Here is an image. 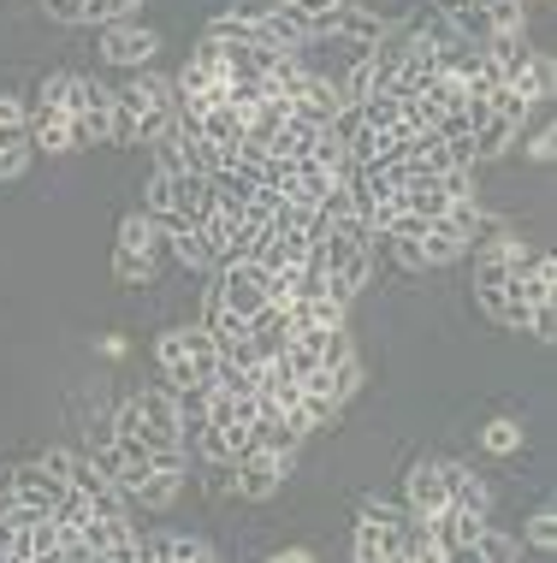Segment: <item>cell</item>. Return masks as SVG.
<instances>
[{
	"label": "cell",
	"mask_w": 557,
	"mask_h": 563,
	"mask_svg": "<svg viewBox=\"0 0 557 563\" xmlns=\"http://www.w3.org/2000/svg\"><path fill=\"white\" fill-rule=\"evenodd\" d=\"M333 7H363V0H333Z\"/></svg>",
	"instance_id": "cell-37"
},
{
	"label": "cell",
	"mask_w": 557,
	"mask_h": 563,
	"mask_svg": "<svg viewBox=\"0 0 557 563\" xmlns=\"http://www.w3.org/2000/svg\"><path fill=\"white\" fill-rule=\"evenodd\" d=\"M403 498H410V516H421V522H433V516L445 510V475H439V463H421L410 468V481H403Z\"/></svg>",
	"instance_id": "cell-11"
},
{
	"label": "cell",
	"mask_w": 557,
	"mask_h": 563,
	"mask_svg": "<svg viewBox=\"0 0 557 563\" xmlns=\"http://www.w3.org/2000/svg\"><path fill=\"white\" fill-rule=\"evenodd\" d=\"M42 7H48L54 24H108L101 0H42Z\"/></svg>",
	"instance_id": "cell-25"
},
{
	"label": "cell",
	"mask_w": 557,
	"mask_h": 563,
	"mask_svg": "<svg viewBox=\"0 0 557 563\" xmlns=\"http://www.w3.org/2000/svg\"><path fill=\"white\" fill-rule=\"evenodd\" d=\"M208 332L220 339V350H232V344L249 339V321H244V314H232V309H220V302L208 297Z\"/></svg>",
	"instance_id": "cell-23"
},
{
	"label": "cell",
	"mask_w": 557,
	"mask_h": 563,
	"mask_svg": "<svg viewBox=\"0 0 557 563\" xmlns=\"http://www.w3.org/2000/svg\"><path fill=\"white\" fill-rule=\"evenodd\" d=\"M148 54H160V36L155 30H143L137 19H108L101 24V59L108 66H148Z\"/></svg>",
	"instance_id": "cell-4"
},
{
	"label": "cell",
	"mask_w": 557,
	"mask_h": 563,
	"mask_svg": "<svg viewBox=\"0 0 557 563\" xmlns=\"http://www.w3.org/2000/svg\"><path fill=\"white\" fill-rule=\"evenodd\" d=\"M510 558H522V540H516V534H499V528L480 522V534H475V563H510Z\"/></svg>",
	"instance_id": "cell-22"
},
{
	"label": "cell",
	"mask_w": 557,
	"mask_h": 563,
	"mask_svg": "<svg viewBox=\"0 0 557 563\" xmlns=\"http://www.w3.org/2000/svg\"><path fill=\"white\" fill-rule=\"evenodd\" d=\"M113 273H119L125 285H148V279H155V255H131V250H119V255H113Z\"/></svg>",
	"instance_id": "cell-27"
},
{
	"label": "cell",
	"mask_w": 557,
	"mask_h": 563,
	"mask_svg": "<svg viewBox=\"0 0 557 563\" xmlns=\"http://www.w3.org/2000/svg\"><path fill=\"white\" fill-rule=\"evenodd\" d=\"M172 178V202H167V232H178V225H208V214H214V190H208V173H167Z\"/></svg>",
	"instance_id": "cell-6"
},
{
	"label": "cell",
	"mask_w": 557,
	"mask_h": 563,
	"mask_svg": "<svg viewBox=\"0 0 557 563\" xmlns=\"http://www.w3.org/2000/svg\"><path fill=\"white\" fill-rule=\"evenodd\" d=\"M36 463H42V468H48V475H54V481H71V468H78V451H59V445H54V451H42V456H36Z\"/></svg>",
	"instance_id": "cell-29"
},
{
	"label": "cell",
	"mask_w": 557,
	"mask_h": 563,
	"mask_svg": "<svg viewBox=\"0 0 557 563\" xmlns=\"http://www.w3.org/2000/svg\"><path fill=\"white\" fill-rule=\"evenodd\" d=\"M202 143H214V148H237V143H244V113H237L232 101H214V108L202 113Z\"/></svg>",
	"instance_id": "cell-19"
},
{
	"label": "cell",
	"mask_w": 557,
	"mask_h": 563,
	"mask_svg": "<svg viewBox=\"0 0 557 563\" xmlns=\"http://www.w3.org/2000/svg\"><path fill=\"white\" fill-rule=\"evenodd\" d=\"M119 96V108H113V143H148V136H160L167 131V119H172V108H178V89H172V78H160V71H137L125 89H113Z\"/></svg>",
	"instance_id": "cell-1"
},
{
	"label": "cell",
	"mask_w": 557,
	"mask_h": 563,
	"mask_svg": "<svg viewBox=\"0 0 557 563\" xmlns=\"http://www.w3.org/2000/svg\"><path fill=\"white\" fill-rule=\"evenodd\" d=\"M433 7H439V19H445L450 30H457L463 42H475V48L492 36V19L475 7V0H433Z\"/></svg>",
	"instance_id": "cell-17"
},
{
	"label": "cell",
	"mask_w": 557,
	"mask_h": 563,
	"mask_svg": "<svg viewBox=\"0 0 557 563\" xmlns=\"http://www.w3.org/2000/svg\"><path fill=\"white\" fill-rule=\"evenodd\" d=\"M137 7H143V0H101V12H108V19H131Z\"/></svg>",
	"instance_id": "cell-34"
},
{
	"label": "cell",
	"mask_w": 557,
	"mask_h": 563,
	"mask_svg": "<svg viewBox=\"0 0 557 563\" xmlns=\"http://www.w3.org/2000/svg\"><path fill=\"white\" fill-rule=\"evenodd\" d=\"M155 243H160V220L148 214H125L119 220V250H131V255H155Z\"/></svg>",
	"instance_id": "cell-21"
},
{
	"label": "cell",
	"mask_w": 557,
	"mask_h": 563,
	"mask_svg": "<svg viewBox=\"0 0 557 563\" xmlns=\"http://www.w3.org/2000/svg\"><path fill=\"white\" fill-rule=\"evenodd\" d=\"M137 421H143V439L148 445H178L185 451V404H178V391H143L137 398Z\"/></svg>",
	"instance_id": "cell-5"
},
{
	"label": "cell",
	"mask_w": 557,
	"mask_h": 563,
	"mask_svg": "<svg viewBox=\"0 0 557 563\" xmlns=\"http://www.w3.org/2000/svg\"><path fill=\"white\" fill-rule=\"evenodd\" d=\"M143 558H155V563H214V540H202V534H148L143 540Z\"/></svg>",
	"instance_id": "cell-13"
},
{
	"label": "cell",
	"mask_w": 557,
	"mask_h": 563,
	"mask_svg": "<svg viewBox=\"0 0 557 563\" xmlns=\"http://www.w3.org/2000/svg\"><path fill=\"white\" fill-rule=\"evenodd\" d=\"M12 534H19V528H12L7 516H0V558H7V563H12Z\"/></svg>",
	"instance_id": "cell-36"
},
{
	"label": "cell",
	"mask_w": 557,
	"mask_h": 563,
	"mask_svg": "<svg viewBox=\"0 0 557 563\" xmlns=\"http://www.w3.org/2000/svg\"><path fill=\"white\" fill-rule=\"evenodd\" d=\"M30 166V148H0V178H19Z\"/></svg>",
	"instance_id": "cell-33"
},
{
	"label": "cell",
	"mask_w": 557,
	"mask_h": 563,
	"mask_svg": "<svg viewBox=\"0 0 557 563\" xmlns=\"http://www.w3.org/2000/svg\"><path fill=\"white\" fill-rule=\"evenodd\" d=\"M285 468H291V456H279V451H244L237 456V498H249V505H267V498L279 493V481H285Z\"/></svg>",
	"instance_id": "cell-7"
},
{
	"label": "cell",
	"mask_w": 557,
	"mask_h": 563,
	"mask_svg": "<svg viewBox=\"0 0 557 563\" xmlns=\"http://www.w3.org/2000/svg\"><path fill=\"white\" fill-rule=\"evenodd\" d=\"M552 332H557L552 302H528V339H552Z\"/></svg>",
	"instance_id": "cell-30"
},
{
	"label": "cell",
	"mask_w": 557,
	"mask_h": 563,
	"mask_svg": "<svg viewBox=\"0 0 557 563\" xmlns=\"http://www.w3.org/2000/svg\"><path fill=\"white\" fill-rule=\"evenodd\" d=\"M314 552H309V545H285V552H274V563H309Z\"/></svg>",
	"instance_id": "cell-35"
},
{
	"label": "cell",
	"mask_w": 557,
	"mask_h": 563,
	"mask_svg": "<svg viewBox=\"0 0 557 563\" xmlns=\"http://www.w3.org/2000/svg\"><path fill=\"white\" fill-rule=\"evenodd\" d=\"M155 362L172 391H208L220 374V339L208 327H172V332H160Z\"/></svg>",
	"instance_id": "cell-2"
},
{
	"label": "cell",
	"mask_w": 557,
	"mask_h": 563,
	"mask_svg": "<svg viewBox=\"0 0 557 563\" xmlns=\"http://www.w3.org/2000/svg\"><path fill=\"white\" fill-rule=\"evenodd\" d=\"M338 108H344L338 84H333V78H314V71H309L303 84H297V96H291V113L309 119V125H321V131L338 119Z\"/></svg>",
	"instance_id": "cell-10"
},
{
	"label": "cell",
	"mask_w": 557,
	"mask_h": 563,
	"mask_svg": "<svg viewBox=\"0 0 557 563\" xmlns=\"http://www.w3.org/2000/svg\"><path fill=\"white\" fill-rule=\"evenodd\" d=\"M12 493H19L24 505H36V510H54L59 498H66V481H54L42 463H24V468H12Z\"/></svg>",
	"instance_id": "cell-15"
},
{
	"label": "cell",
	"mask_w": 557,
	"mask_h": 563,
	"mask_svg": "<svg viewBox=\"0 0 557 563\" xmlns=\"http://www.w3.org/2000/svg\"><path fill=\"white\" fill-rule=\"evenodd\" d=\"M214 302L249 321V314L267 302V267L255 262V255H237V262H225V267L214 273Z\"/></svg>",
	"instance_id": "cell-3"
},
{
	"label": "cell",
	"mask_w": 557,
	"mask_h": 563,
	"mask_svg": "<svg viewBox=\"0 0 557 563\" xmlns=\"http://www.w3.org/2000/svg\"><path fill=\"white\" fill-rule=\"evenodd\" d=\"M119 493L143 510H167V505H178V493H185V475H172V468H125V475H119Z\"/></svg>",
	"instance_id": "cell-8"
},
{
	"label": "cell",
	"mask_w": 557,
	"mask_h": 563,
	"mask_svg": "<svg viewBox=\"0 0 557 563\" xmlns=\"http://www.w3.org/2000/svg\"><path fill=\"white\" fill-rule=\"evenodd\" d=\"M314 136H321V125H309V119L291 113V119L279 125V136L267 143V155H274V161H303L309 148H314Z\"/></svg>",
	"instance_id": "cell-20"
},
{
	"label": "cell",
	"mask_w": 557,
	"mask_h": 563,
	"mask_svg": "<svg viewBox=\"0 0 557 563\" xmlns=\"http://www.w3.org/2000/svg\"><path fill=\"white\" fill-rule=\"evenodd\" d=\"M167 243H172V255H178L185 267H196V273H220L214 243H208L202 225H178V232H167Z\"/></svg>",
	"instance_id": "cell-18"
},
{
	"label": "cell",
	"mask_w": 557,
	"mask_h": 563,
	"mask_svg": "<svg viewBox=\"0 0 557 563\" xmlns=\"http://www.w3.org/2000/svg\"><path fill=\"white\" fill-rule=\"evenodd\" d=\"M480 445H487L492 456H510V451L522 445V421H510V416L487 421V428H480Z\"/></svg>",
	"instance_id": "cell-26"
},
{
	"label": "cell",
	"mask_w": 557,
	"mask_h": 563,
	"mask_svg": "<svg viewBox=\"0 0 557 563\" xmlns=\"http://www.w3.org/2000/svg\"><path fill=\"white\" fill-rule=\"evenodd\" d=\"M439 475H445V505H450V510L492 516V486L480 481L469 463H439Z\"/></svg>",
	"instance_id": "cell-9"
},
{
	"label": "cell",
	"mask_w": 557,
	"mask_h": 563,
	"mask_svg": "<svg viewBox=\"0 0 557 563\" xmlns=\"http://www.w3.org/2000/svg\"><path fill=\"white\" fill-rule=\"evenodd\" d=\"M528 155H534V161H552V155H557V136H552V125H539V131L528 136Z\"/></svg>",
	"instance_id": "cell-31"
},
{
	"label": "cell",
	"mask_w": 557,
	"mask_h": 563,
	"mask_svg": "<svg viewBox=\"0 0 557 563\" xmlns=\"http://www.w3.org/2000/svg\"><path fill=\"white\" fill-rule=\"evenodd\" d=\"M0 125H30V108L19 96H0Z\"/></svg>",
	"instance_id": "cell-32"
},
{
	"label": "cell",
	"mask_w": 557,
	"mask_h": 563,
	"mask_svg": "<svg viewBox=\"0 0 557 563\" xmlns=\"http://www.w3.org/2000/svg\"><path fill=\"white\" fill-rule=\"evenodd\" d=\"M261 178L249 173V166H237V161H225L220 173H208V190H214V208L220 214H237V208H249V196Z\"/></svg>",
	"instance_id": "cell-14"
},
{
	"label": "cell",
	"mask_w": 557,
	"mask_h": 563,
	"mask_svg": "<svg viewBox=\"0 0 557 563\" xmlns=\"http://www.w3.org/2000/svg\"><path fill=\"white\" fill-rule=\"evenodd\" d=\"M36 108H78V71H54V78H42L36 89Z\"/></svg>",
	"instance_id": "cell-24"
},
{
	"label": "cell",
	"mask_w": 557,
	"mask_h": 563,
	"mask_svg": "<svg viewBox=\"0 0 557 563\" xmlns=\"http://www.w3.org/2000/svg\"><path fill=\"white\" fill-rule=\"evenodd\" d=\"M552 545H557V516H552V510H534V516H528V552L546 558Z\"/></svg>",
	"instance_id": "cell-28"
},
{
	"label": "cell",
	"mask_w": 557,
	"mask_h": 563,
	"mask_svg": "<svg viewBox=\"0 0 557 563\" xmlns=\"http://www.w3.org/2000/svg\"><path fill=\"white\" fill-rule=\"evenodd\" d=\"M30 143L48 155H71V113L66 108H30Z\"/></svg>",
	"instance_id": "cell-16"
},
{
	"label": "cell",
	"mask_w": 557,
	"mask_h": 563,
	"mask_svg": "<svg viewBox=\"0 0 557 563\" xmlns=\"http://www.w3.org/2000/svg\"><path fill=\"white\" fill-rule=\"evenodd\" d=\"M516 143H522V125H516V119L487 113V119L469 131V161H499V155H510Z\"/></svg>",
	"instance_id": "cell-12"
}]
</instances>
